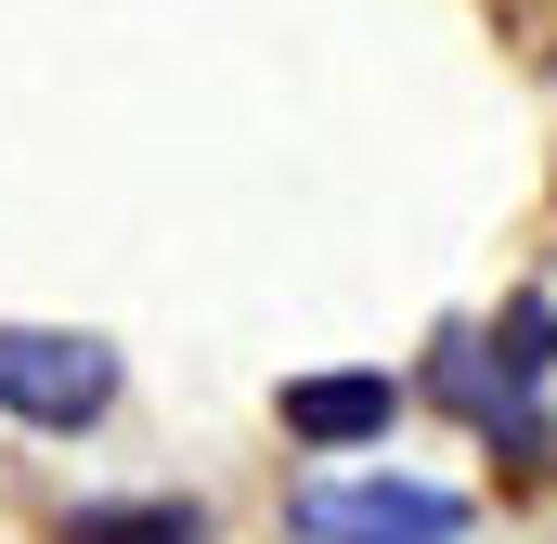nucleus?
<instances>
[{"label":"nucleus","instance_id":"f03ea898","mask_svg":"<svg viewBox=\"0 0 557 544\" xmlns=\"http://www.w3.org/2000/svg\"><path fill=\"white\" fill-rule=\"evenodd\" d=\"M117 403V350L78 324H0V415L26 428H91Z\"/></svg>","mask_w":557,"mask_h":544},{"label":"nucleus","instance_id":"7ed1b4c3","mask_svg":"<svg viewBox=\"0 0 557 544\" xmlns=\"http://www.w3.org/2000/svg\"><path fill=\"white\" fill-rule=\"evenodd\" d=\"M298 532L311 544H454L467 532V493L403 480V467H363V480H311L298 493Z\"/></svg>","mask_w":557,"mask_h":544},{"label":"nucleus","instance_id":"20e7f679","mask_svg":"<svg viewBox=\"0 0 557 544\" xmlns=\"http://www.w3.org/2000/svg\"><path fill=\"white\" fill-rule=\"evenodd\" d=\"M389 428H403L389 376H285V441H311V454H363Z\"/></svg>","mask_w":557,"mask_h":544},{"label":"nucleus","instance_id":"f257e3e1","mask_svg":"<svg viewBox=\"0 0 557 544\" xmlns=\"http://www.w3.org/2000/svg\"><path fill=\"white\" fill-rule=\"evenodd\" d=\"M545 376H557V298H506L493 337H454L441 403L467 415V428H493V441H532V390Z\"/></svg>","mask_w":557,"mask_h":544},{"label":"nucleus","instance_id":"39448f33","mask_svg":"<svg viewBox=\"0 0 557 544\" xmlns=\"http://www.w3.org/2000/svg\"><path fill=\"white\" fill-rule=\"evenodd\" d=\"M65 544H208V506H182V493H131V506H78Z\"/></svg>","mask_w":557,"mask_h":544}]
</instances>
